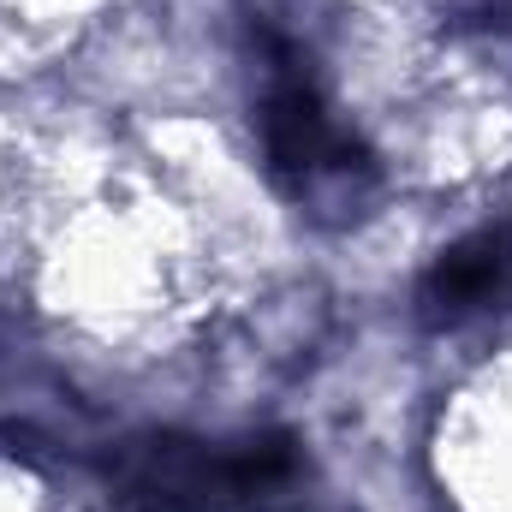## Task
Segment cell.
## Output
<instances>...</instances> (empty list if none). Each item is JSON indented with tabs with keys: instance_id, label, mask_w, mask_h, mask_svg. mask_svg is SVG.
<instances>
[{
	"instance_id": "6da1fadb",
	"label": "cell",
	"mask_w": 512,
	"mask_h": 512,
	"mask_svg": "<svg viewBox=\"0 0 512 512\" xmlns=\"http://www.w3.org/2000/svg\"><path fill=\"white\" fill-rule=\"evenodd\" d=\"M507 274H512V239L507 233H477L471 245H459V251L441 262V274H435V304L471 310V304H483L489 292H501Z\"/></svg>"
}]
</instances>
